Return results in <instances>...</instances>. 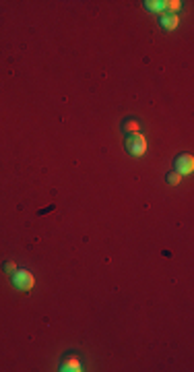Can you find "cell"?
Listing matches in <instances>:
<instances>
[{
	"label": "cell",
	"mask_w": 194,
	"mask_h": 372,
	"mask_svg": "<svg viewBox=\"0 0 194 372\" xmlns=\"http://www.w3.org/2000/svg\"><path fill=\"white\" fill-rule=\"evenodd\" d=\"M11 279H13V287H15V290H19V292H29V290H33V285H35L33 273L27 271V269H19V267H17L15 273H11Z\"/></svg>",
	"instance_id": "obj_1"
},
{
	"label": "cell",
	"mask_w": 194,
	"mask_h": 372,
	"mask_svg": "<svg viewBox=\"0 0 194 372\" xmlns=\"http://www.w3.org/2000/svg\"><path fill=\"white\" fill-rule=\"evenodd\" d=\"M124 147H126V151H128L130 155L140 157V155H145V151H147V139H145L140 132L126 134V139H124Z\"/></svg>",
	"instance_id": "obj_2"
},
{
	"label": "cell",
	"mask_w": 194,
	"mask_h": 372,
	"mask_svg": "<svg viewBox=\"0 0 194 372\" xmlns=\"http://www.w3.org/2000/svg\"><path fill=\"white\" fill-rule=\"evenodd\" d=\"M173 170L178 172L180 176L192 174V170H194V157H192L190 153H180V155H175V159H173Z\"/></svg>",
	"instance_id": "obj_3"
},
{
	"label": "cell",
	"mask_w": 194,
	"mask_h": 372,
	"mask_svg": "<svg viewBox=\"0 0 194 372\" xmlns=\"http://www.w3.org/2000/svg\"><path fill=\"white\" fill-rule=\"evenodd\" d=\"M60 370L62 372H81L83 370V360H81V356L79 353H66V356L62 358V362H60Z\"/></svg>",
	"instance_id": "obj_4"
},
{
	"label": "cell",
	"mask_w": 194,
	"mask_h": 372,
	"mask_svg": "<svg viewBox=\"0 0 194 372\" xmlns=\"http://www.w3.org/2000/svg\"><path fill=\"white\" fill-rule=\"evenodd\" d=\"M159 25H161L165 31H173V29H178L180 19H178V15H161Z\"/></svg>",
	"instance_id": "obj_5"
},
{
	"label": "cell",
	"mask_w": 194,
	"mask_h": 372,
	"mask_svg": "<svg viewBox=\"0 0 194 372\" xmlns=\"http://www.w3.org/2000/svg\"><path fill=\"white\" fill-rule=\"evenodd\" d=\"M122 132H124V134L140 132V122H138V118H126V120L122 122Z\"/></svg>",
	"instance_id": "obj_6"
},
{
	"label": "cell",
	"mask_w": 194,
	"mask_h": 372,
	"mask_svg": "<svg viewBox=\"0 0 194 372\" xmlns=\"http://www.w3.org/2000/svg\"><path fill=\"white\" fill-rule=\"evenodd\" d=\"M145 9L149 13H165V3H163V0H147Z\"/></svg>",
	"instance_id": "obj_7"
},
{
	"label": "cell",
	"mask_w": 194,
	"mask_h": 372,
	"mask_svg": "<svg viewBox=\"0 0 194 372\" xmlns=\"http://www.w3.org/2000/svg\"><path fill=\"white\" fill-rule=\"evenodd\" d=\"M182 9V3L180 0H167L165 3V13L163 15H173L175 11H180Z\"/></svg>",
	"instance_id": "obj_8"
},
{
	"label": "cell",
	"mask_w": 194,
	"mask_h": 372,
	"mask_svg": "<svg viewBox=\"0 0 194 372\" xmlns=\"http://www.w3.org/2000/svg\"><path fill=\"white\" fill-rule=\"evenodd\" d=\"M182 178H184V176H180V174L175 172V170H171V172H167V176H165V182H167L169 186H178V184L182 182Z\"/></svg>",
	"instance_id": "obj_9"
},
{
	"label": "cell",
	"mask_w": 194,
	"mask_h": 372,
	"mask_svg": "<svg viewBox=\"0 0 194 372\" xmlns=\"http://www.w3.org/2000/svg\"><path fill=\"white\" fill-rule=\"evenodd\" d=\"M3 267H5L7 273H15V271H17V263H13V261H5Z\"/></svg>",
	"instance_id": "obj_10"
}]
</instances>
